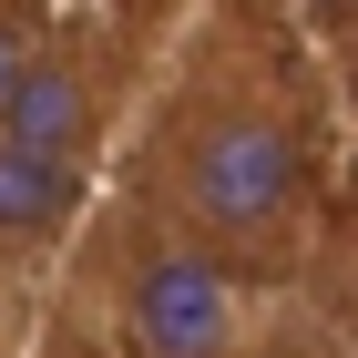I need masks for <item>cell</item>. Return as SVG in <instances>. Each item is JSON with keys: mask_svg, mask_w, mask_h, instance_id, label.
Segmentation results:
<instances>
[{"mask_svg": "<svg viewBox=\"0 0 358 358\" xmlns=\"http://www.w3.org/2000/svg\"><path fill=\"white\" fill-rule=\"evenodd\" d=\"M83 205H92V174L52 164V154H21L0 134V266H41L83 225Z\"/></svg>", "mask_w": 358, "mask_h": 358, "instance_id": "cell-4", "label": "cell"}, {"mask_svg": "<svg viewBox=\"0 0 358 358\" xmlns=\"http://www.w3.org/2000/svg\"><path fill=\"white\" fill-rule=\"evenodd\" d=\"M246 358H358V348H338V338L307 328V317H297V328H287V317H266V338H256Z\"/></svg>", "mask_w": 358, "mask_h": 358, "instance_id": "cell-6", "label": "cell"}, {"mask_svg": "<svg viewBox=\"0 0 358 358\" xmlns=\"http://www.w3.org/2000/svg\"><path fill=\"white\" fill-rule=\"evenodd\" d=\"M113 123H123V31L62 10L52 52L31 62L21 103L0 113V134L21 143V154H52V164L92 174V164H103V143H113Z\"/></svg>", "mask_w": 358, "mask_h": 358, "instance_id": "cell-3", "label": "cell"}, {"mask_svg": "<svg viewBox=\"0 0 358 358\" xmlns=\"http://www.w3.org/2000/svg\"><path fill=\"white\" fill-rule=\"evenodd\" d=\"M92 297H103V328L123 358H246L266 338V307H256V276L236 256L194 246L174 215L154 205H123L103 225V256H92Z\"/></svg>", "mask_w": 358, "mask_h": 358, "instance_id": "cell-2", "label": "cell"}, {"mask_svg": "<svg viewBox=\"0 0 358 358\" xmlns=\"http://www.w3.org/2000/svg\"><path fill=\"white\" fill-rule=\"evenodd\" d=\"M143 205L174 215L194 246L236 256L246 276H276L307 246L317 215V134H307L297 83L236 31L185 62L143 134Z\"/></svg>", "mask_w": 358, "mask_h": 358, "instance_id": "cell-1", "label": "cell"}, {"mask_svg": "<svg viewBox=\"0 0 358 358\" xmlns=\"http://www.w3.org/2000/svg\"><path fill=\"white\" fill-rule=\"evenodd\" d=\"M52 31H62V10H52V0H0V113L21 103L31 62L52 52Z\"/></svg>", "mask_w": 358, "mask_h": 358, "instance_id": "cell-5", "label": "cell"}]
</instances>
